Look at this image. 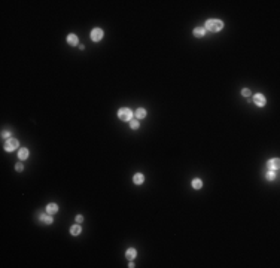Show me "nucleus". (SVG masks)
<instances>
[{
    "label": "nucleus",
    "instance_id": "f257e3e1",
    "mask_svg": "<svg viewBox=\"0 0 280 268\" xmlns=\"http://www.w3.org/2000/svg\"><path fill=\"white\" fill-rule=\"evenodd\" d=\"M206 31H221L224 29V22L221 19H207L206 21V26H204Z\"/></svg>",
    "mask_w": 280,
    "mask_h": 268
},
{
    "label": "nucleus",
    "instance_id": "f03ea898",
    "mask_svg": "<svg viewBox=\"0 0 280 268\" xmlns=\"http://www.w3.org/2000/svg\"><path fill=\"white\" fill-rule=\"evenodd\" d=\"M133 116H134V113L128 109V107H121L119 110H118V118L121 119V121H131L133 119Z\"/></svg>",
    "mask_w": 280,
    "mask_h": 268
},
{
    "label": "nucleus",
    "instance_id": "7ed1b4c3",
    "mask_svg": "<svg viewBox=\"0 0 280 268\" xmlns=\"http://www.w3.org/2000/svg\"><path fill=\"white\" fill-rule=\"evenodd\" d=\"M91 40L92 42H100L101 39H103V30L101 29H94V30H92L91 31Z\"/></svg>",
    "mask_w": 280,
    "mask_h": 268
},
{
    "label": "nucleus",
    "instance_id": "20e7f679",
    "mask_svg": "<svg viewBox=\"0 0 280 268\" xmlns=\"http://www.w3.org/2000/svg\"><path fill=\"white\" fill-rule=\"evenodd\" d=\"M18 148V140L16 139H9L6 143H5V150L6 152H12Z\"/></svg>",
    "mask_w": 280,
    "mask_h": 268
},
{
    "label": "nucleus",
    "instance_id": "39448f33",
    "mask_svg": "<svg viewBox=\"0 0 280 268\" xmlns=\"http://www.w3.org/2000/svg\"><path fill=\"white\" fill-rule=\"evenodd\" d=\"M253 103H255L256 106L262 107V106H265L267 100H265V97H264L262 94H255V96H253Z\"/></svg>",
    "mask_w": 280,
    "mask_h": 268
},
{
    "label": "nucleus",
    "instance_id": "423d86ee",
    "mask_svg": "<svg viewBox=\"0 0 280 268\" xmlns=\"http://www.w3.org/2000/svg\"><path fill=\"white\" fill-rule=\"evenodd\" d=\"M267 167H268V170H274V171H277L279 167H280V161H279V158H273V160H270V161L267 163Z\"/></svg>",
    "mask_w": 280,
    "mask_h": 268
},
{
    "label": "nucleus",
    "instance_id": "0eeeda50",
    "mask_svg": "<svg viewBox=\"0 0 280 268\" xmlns=\"http://www.w3.org/2000/svg\"><path fill=\"white\" fill-rule=\"evenodd\" d=\"M67 43L70 45V46H76V45L79 43V42H78V36L73 34V33H70V34L67 36Z\"/></svg>",
    "mask_w": 280,
    "mask_h": 268
},
{
    "label": "nucleus",
    "instance_id": "6e6552de",
    "mask_svg": "<svg viewBox=\"0 0 280 268\" xmlns=\"http://www.w3.org/2000/svg\"><path fill=\"white\" fill-rule=\"evenodd\" d=\"M134 116H136V119H143V118L146 116V110H145L143 107H139V109L134 112Z\"/></svg>",
    "mask_w": 280,
    "mask_h": 268
},
{
    "label": "nucleus",
    "instance_id": "1a4fd4ad",
    "mask_svg": "<svg viewBox=\"0 0 280 268\" xmlns=\"http://www.w3.org/2000/svg\"><path fill=\"white\" fill-rule=\"evenodd\" d=\"M133 182H134L136 185H142V183L145 182V176H143L142 173H137V174H134V177H133Z\"/></svg>",
    "mask_w": 280,
    "mask_h": 268
},
{
    "label": "nucleus",
    "instance_id": "9d476101",
    "mask_svg": "<svg viewBox=\"0 0 280 268\" xmlns=\"http://www.w3.org/2000/svg\"><path fill=\"white\" fill-rule=\"evenodd\" d=\"M58 212V206L55 203H49L48 206H46V213H49V215H54Z\"/></svg>",
    "mask_w": 280,
    "mask_h": 268
},
{
    "label": "nucleus",
    "instance_id": "9b49d317",
    "mask_svg": "<svg viewBox=\"0 0 280 268\" xmlns=\"http://www.w3.org/2000/svg\"><path fill=\"white\" fill-rule=\"evenodd\" d=\"M192 33H194L195 37H203V36L206 34V29H204V27H195Z\"/></svg>",
    "mask_w": 280,
    "mask_h": 268
},
{
    "label": "nucleus",
    "instance_id": "f8f14e48",
    "mask_svg": "<svg viewBox=\"0 0 280 268\" xmlns=\"http://www.w3.org/2000/svg\"><path fill=\"white\" fill-rule=\"evenodd\" d=\"M27 156H29V149L21 148V149L18 150V158H19V160H26Z\"/></svg>",
    "mask_w": 280,
    "mask_h": 268
},
{
    "label": "nucleus",
    "instance_id": "ddd939ff",
    "mask_svg": "<svg viewBox=\"0 0 280 268\" xmlns=\"http://www.w3.org/2000/svg\"><path fill=\"white\" fill-rule=\"evenodd\" d=\"M40 220L42 222H45V223H48V225H49V223H52V215H49V213H46V215H40Z\"/></svg>",
    "mask_w": 280,
    "mask_h": 268
},
{
    "label": "nucleus",
    "instance_id": "4468645a",
    "mask_svg": "<svg viewBox=\"0 0 280 268\" xmlns=\"http://www.w3.org/2000/svg\"><path fill=\"white\" fill-rule=\"evenodd\" d=\"M136 255H137V252H136V249H133V247L127 249V252H125L127 259H134V258H136Z\"/></svg>",
    "mask_w": 280,
    "mask_h": 268
},
{
    "label": "nucleus",
    "instance_id": "2eb2a0df",
    "mask_svg": "<svg viewBox=\"0 0 280 268\" xmlns=\"http://www.w3.org/2000/svg\"><path fill=\"white\" fill-rule=\"evenodd\" d=\"M201 186H203V180H201V179H194V180H192V188L194 189H201Z\"/></svg>",
    "mask_w": 280,
    "mask_h": 268
},
{
    "label": "nucleus",
    "instance_id": "dca6fc26",
    "mask_svg": "<svg viewBox=\"0 0 280 268\" xmlns=\"http://www.w3.org/2000/svg\"><path fill=\"white\" fill-rule=\"evenodd\" d=\"M81 231H82V228H81L79 225H73L72 228H70V232H72V235H79Z\"/></svg>",
    "mask_w": 280,
    "mask_h": 268
},
{
    "label": "nucleus",
    "instance_id": "f3484780",
    "mask_svg": "<svg viewBox=\"0 0 280 268\" xmlns=\"http://www.w3.org/2000/svg\"><path fill=\"white\" fill-rule=\"evenodd\" d=\"M130 127H131L133 130H137V128L140 127V124H139V119H136V118H134V119H131V121H130Z\"/></svg>",
    "mask_w": 280,
    "mask_h": 268
},
{
    "label": "nucleus",
    "instance_id": "a211bd4d",
    "mask_svg": "<svg viewBox=\"0 0 280 268\" xmlns=\"http://www.w3.org/2000/svg\"><path fill=\"white\" fill-rule=\"evenodd\" d=\"M276 173H277V171H274V170H270V171L267 173V179H268V180H274V179L277 177Z\"/></svg>",
    "mask_w": 280,
    "mask_h": 268
},
{
    "label": "nucleus",
    "instance_id": "6ab92c4d",
    "mask_svg": "<svg viewBox=\"0 0 280 268\" xmlns=\"http://www.w3.org/2000/svg\"><path fill=\"white\" fill-rule=\"evenodd\" d=\"M241 96H244V97H249V96H250V89H247V88H243V89H241Z\"/></svg>",
    "mask_w": 280,
    "mask_h": 268
},
{
    "label": "nucleus",
    "instance_id": "aec40b11",
    "mask_svg": "<svg viewBox=\"0 0 280 268\" xmlns=\"http://www.w3.org/2000/svg\"><path fill=\"white\" fill-rule=\"evenodd\" d=\"M15 168H16V171H22V170H24V165H22L21 163H18V164L15 165Z\"/></svg>",
    "mask_w": 280,
    "mask_h": 268
},
{
    "label": "nucleus",
    "instance_id": "412c9836",
    "mask_svg": "<svg viewBox=\"0 0 280 268\" xmlns=\"http://www.w3.org/2000/svg\"><path fill=\"white\" fill-rule=\"evenodd\" d=\"M9 136H11V133H8V131H3V133H2V137H3V139H8Z\"/></svg>",
    "mask_w": 280,
    "mask_h": 268
},
{
    "label": "nucleus",
    "instance_id": "4be33fe9",
    "mask_svg": "<svg viewBox=\"0 0 280 268\" xmlns=\"http://www.w3.org/2000/svg\"><path fill=\"white\" fill-rule=\"evenodd\" d=\"M82 220H84V216H82V215H78V216H76V222H78V223H81Z\"/></svg>",
    "mask_w": 280,
    "mask_h": 268
}]
</instances>
